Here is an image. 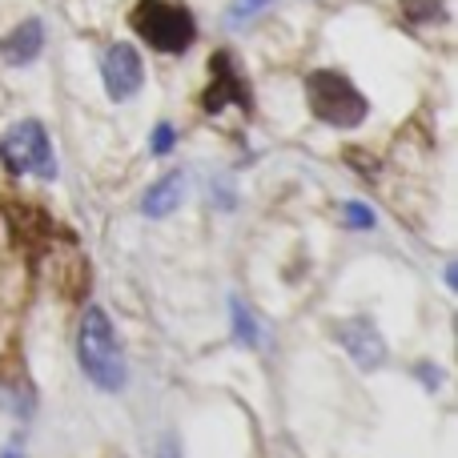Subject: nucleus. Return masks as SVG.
Wrapping results in <instances>:
<instances>
[{"label":"nucleus","instance_id":"nucleus-12","mask_svg":"<svg viewBox=\"0 0 458 458\" xmlns=\"http://www.w3.org/2000/svg\"><path fill=\"white\" fill-rule=\"evenodd\" d=\"M266 4H274V0H233L225 13V24H233V29H242V24H250L258 13H266Z\"/></svg>","mask_w":458,"mask_h":458},{"label":"nucleus","instance_id":"nucleus-4","mask_svg":"<svg viewBox=\"0 0 458 458\" xmlns=\"http://www.w3.org/2000/svg\"><path fill=\"white\" fill-rule=\"evenodd\" d=\"M0 161H4L8 174H29V177H40V182L56 177V157L40 121H16L0 137Z\"/></svg>","mask_w":458,"mask_h":458},{"label":"nucleus","instance_id":"nucleus-10","mask_svg":"<svg viewBox=\"0 0 458 458\" xmlns=\"http://www.w3.org/2000/svg\"><path fill=\"white\" fill-rule=\"evenodd\" d=\"M229 322H233V338L242 342V346H258L261 342V330H258V318L250 314V306L245 301H229Z\"/></svg>","mask_w":458,"mask_h":458},{"label":"nucleus","instance_id":"nucleus-3","mask_svg":"<svg viewBox=\"0 0 458 458\" xmlns=\"http://www.w3.org/2000/svg\"><path fill=\"white\" fill-rule=\"evenodd\" d=\"M129 24L157 53H185L193 45V37H198L193 16L174 0H137L133 13H129Z\"/></svg>","mask_w":458,"mask_h":458},{"label":"nucleus","instance_id":"nucleus-2","mask_svg":"<svg viewBox=\"0 0 458 458\" xmlns=\"http://www.w3.org/2000/svg\"><path fill=\"white\" fill-rule=\"evenodd\" d=\"M306 101H310V109H314V117L334 129H354V125H362L366 113H370L366 97L358 93L342 72H330V69H318L306 77Z\"/></svg>","mask_w":458,"mask_h":458},{"label":"nucleus","instance_id":"nucleus-13","mask_svg":"<svg viewBox=\"0 0 458 458\" xmlns=\"http://www.w3.org/2000/svg\"><path fill=\"white\" fill-rule=\"evenodd\" d=\"M174 141H177L174 125H157V129H153V141H149V149L157 153V157H165V153L174 149Z\"/></svg>","mask_w":458,"mask_h":458},{"label":"nucleus","instance_id":"nucleus-5","mask_svg":"<svg viewBox=\"0 0 458 458\" xmlns=\"http://www.w3.org/2000/svg\"><path fill=\"white\" fill-rule=\"evenodd\" d=\"M225 105H242V109H250L253 101H250V85L242 81L233 56L214 53L209 56V89L201 93V109L217 113V109H225Z\"/></svg>","mask_w":458,"mask_h":458},{"label":"nucleus","instance_id":"nucleus-14","mask_svg":"<svg viewBox=\"0 0 458 458\" xmlns=\"http://www.w3.org/2000/svg\"><path fill=\"white\" fill-rule=\"evenodd\" d=\"M346 209V222L350 225H374V214L366 206H358V201H350V206H342Z\"/></svg>","mask_w":458,"mask_h":458},{"label":"nucleus","instance_id":"nucleus-1","mask_svg":"<svg viewBox=\"0 0 458 458\" xmlns=\"http://www.w3.org/2000/svg\"><path fill=\"white\" fill-rule=\"evenodd\" d=\"M77 358H81V370L89 374V382H93V386H101V390H121V386L129 382L125 354H121L117 330H113L109 314H105L101 306H89L85 318H81Z\"/></svg>","mask_w":458,"mask_h":458},{"label":"nucleus","instance_id":"nucleus-11","mask_svg":"<svg viewBox=\"0 0 458 458\" xmlns=\"http://www.w3.org/2000/svg\"><path fill=\"white\" fill-rule=\"evenodd\" d=\"M403 16L411 24H438L446 21V0H403Z\"/></svg>","mask_w":458,"mask_h":458},{"label":"nucleus","instance_id":"nucleus-9","mask_svg":"<svg viewBox=\"0 0 458 458\" xmlns=\"http://www.w3.org/2000/svg\"><path fill=\"white\" fill-rule=\"evenodd\" d=\"M182 198H185V174H169L141 198V214L145 217H165L182 206Z\"/></svg>","mask_w":458,"mask_h":458},{"label":"nucleus","instance_id":"nucleus-8","mask_svg":"<svg viewBox=\"0 0 458 458\" xmlns=\"http://www.w3.org/2000/svg\"><path fill=\"white\" fill-rule=\"evenodd\" d=\"M40 45H45V24L24 21L0 40V56H4V64H29L40 56Z\"/></svg>","mask_w":458,"mask_h":458},{"label":"nucleus","instance_id":"nucleus-7","mask_svg":"<svg viewBox=\"0 0 458 458\" xmlns=\"http://www.w3.org/2000/svg\"><path fill=\"white\" fill-rule=\"evenodd\" d=\"M101 77H105V93H109L113 101H129V97L141 89V77H145L137 48L133 45H113L101 61Z\"/></svg>","mask_w":458,"mask_h":458},{"label":"nucleus","instance_id":"nucleus-15","mask_svg":"<svg viewBox=\"0 0 458 458\" xmlns=\"http://www.w3.org/2000/svg\"><path fill=\"white\" fill-rule=\"evenodd\" d=\"M161 458H177V443H169L165 438V443H161Z\"/></svg>","mask_w":458,"mask_h":458},{"label":"nucleus","instance_id":"nucleus-6","mask_svg":"<svg viewBox=\"0 0 458 458\" xmlns=\"http://www.w3.org/2000/svg\"><path fill=\"white\" fill-rule=\"evenodd\" d=\"M334 338L350 350V358H354L362 370H378V366L386 362V342L378 338V330H374L370 318H346V322H334Z\"/></svg>","mask_w":458,"mask_h":458}]
</instances>
